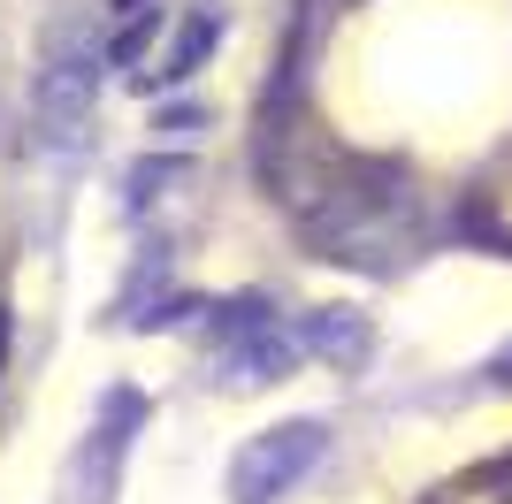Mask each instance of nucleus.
Here are the masks:
<instances>
[{
	"instance_id": "12",
	"label": "nucleus",
	"mask_w": 512,
	"mask_h": 504,
	"mask_svg": "<svg viewBox=\"0 0 512 504\" xmlns=\"http://www.w3.org/2000/svg\"><path fill=\"white\" fill-rule=\"evenodd\" d=\"M490 375H497V382L512 390V352H497V367H490Z\"/></svg>"
},
{
	"instance_id": "1",
	"label": "nucleus",
	"mask_w": 512,
	"mask_h": 504,
	"mask_svg": "<svg viewBox=\"0 0 512 504\" xmlns=\"http://www.w3.org/2000/svg\"><path fill=\"white\" fill-rule=\"evenodd\" d=\"M321 451H329L321 420H276V428H260L230 459V504H276L283 489H299L321 466Z\"/></svg>"
},
{
	"instance_id": "5",
	"label": "nucleus",
	"mask_w": 512,
	"mask_h": 504,
	"mask_svg": "<svg viewBox=\"0 0 512 504\" xmlns=\"http://www.w3.org/2000/svg\"><path fill=\"white\" fill-rule=\"evenodd\" d=\"M299 336H306V352L329 359V367H360V359L375 352V329H367L360 306H314V314L299 321Z\"/></svg>"
},
{
	"instance_id": "2",
	"label": "nucleus",
	"mask_w": 512,
	"mask_h": 504,
	"mask_svg": "<svg viewBox=\"0 0 512 504\" xmlns=\"http://www.w3.org/2000/svg\"><path fill=\"white\" fill-rule=\"evenodd\" d=\"M92 100H100V54L85 39H54L46 46L39 77H31V115H39V138L46 146H77L92 123Z\"/></svg>"
},
{
	"instance_id": "3",
	"label": "nucleus",
	"mask_w": 512,
	"mask_h": 504,
	"mask_svg": "<svg viewBox=\"0 0 512 504\" xmlns=\"http://www.w3.org/2000/svg\"><path fill=\"white\" fill-rule=\"evenodd\" d=\"M138 420H146V398H138V390H107V398H100V428H92L85 459H77V504H107L115 466H123L130 428H138Z\"/></svg>"
},
{
	"instance_id": "10",
	"label": "nucleus",
	"mask_w": 512,
	"mask_h": 504,
	"mask_svg": "<svg viewBox=\"0 0 512 504\" xmlns=\"http://www.w3.org/2000/svg\"><path fill=\"white\" fill-rule=\"evenodd\" d=\"M176 176H184V161H161V153H153V161H138V168H130V191H123V199H130V207H146L153 191H161V184H176Z\"/></svg>"
},
{
	"instance_id": "13",
	"label": "nucleus",
	"mask_w": 512,
	"mask_h": 504,
	"mask_svg": "<svg viewBox=\"0 0 512 504\" xmlns=\"http://www.w3.org/2000/svg\"><path fill=\"white\" fill-rule=\"evenodd\" d=\"M115 8H138V0H115Z\"/></svg>"
},
{
	"instance_id": "7",
	"label": "nucleus",
	"mask_w": 512,
	"mask_h": 504,
	"mask_svg": "<svg viewBox=\"0 0 512 504\" xmlns=\"http://www.w3.org/2000/svg\"><path fill=\"white\" fill-rule=\"evenodd\" d=\"M268 321H276V314H268V298H260V291H237V298H222V306H207V336L222 344V352L245 344L253 329H268Z\"/></svg>"
},
{
	"instance_id": "6",
	"label": "nucleus",
	"mask_w": 512,
	"mask_h": 504,
	"mask_svg": "<svg viewBox=\"0 0 512 504\" xmlns=\"http://www.w3.org/2000/svg\"><path fill=\"white\" fill-rule=\"evenodd\" d=\"M214 46H222V16H192V23H176V39L161 46V62L138 77V92H176V84H192L199 62H207Z\"/></svg>"
},
{
	"instance_id": "11",
	"label": "nucleus",
	"mask_w": 512,
	"mask_h": 504,
	"mask_svg": "<svg viewBox=\"0 0 512 504\" xmlns=\"http://www.w3.org/2000/svg\"><path fill=\"white\" fill-rule=\"evenodd\" d=\"M199 123H207L199 107H169V115H161V130H169V138H184V130H199Z\"/></svg>"
},
{
	"instance_id": "8",
	"label": "nucleus",
	"mask_w": 512,
	"mask_h": 504,
	"mask_svg": "<svg viewBox=\"0 0 512 504\" xmlns=\"http://www.w3.org/2000/svg\"><path fill=\"white\" fill-rule=\"evenodd\" d=\"M153 31H161V8H146L138 23H123V31L107 39V54H100V62H107V69H130V62H138V54L153 46Z\"/></svg>"
},
{
	"instance_id": "9",
	"label": "nucleus",
	"mask_w": 512,
	"mask_h": 504,
	"mask_svg": "<svg viewBox=\"0 0 512 504\" xmlns=\"http://www.w3.org/2000/svg\"><path fill=\"white\" fill-rule=\"evenodd\" d=\"M199 306H207V298H199V291H161V298H153V306H146V314L130 321V329H184V321H192Z\"/></svg>"
},
{
	"instance_id": "4",
	"label": "nucleus",
	"mask_w": 512,
	"mask_h": 504,
	"mask_svg": "<svg viewBox=\"0 0 512 504\" xmlns=\"http://www.w3.org/2000/svg\"><path fill=\"white\" fill-rule=\"evenodd\" d=\"M299 359H306V336L283 329V321H268V329H253L245 344H230V352H222V375H230L237 390H260V382L291 375Z\"/></svg>"
}]
</instances>
